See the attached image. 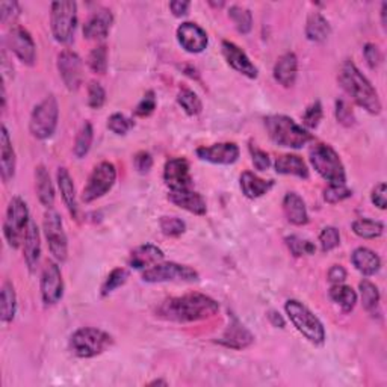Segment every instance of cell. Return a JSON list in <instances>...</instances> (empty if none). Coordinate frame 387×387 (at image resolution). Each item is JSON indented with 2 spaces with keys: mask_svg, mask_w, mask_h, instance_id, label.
<instances>
[{
  "mask_svg": "<svg viewBox=\"0 0 387 387\" xmlns=\"http://www.w3.org/2000/svg\"><path fill=\"white\" fill-rule=\"evenodd\" d=\"M363 55H364V59L366 63H368V65L371 68H376L380 65L381 59H383V55L380 52V49L376 47L375 44H366L364 49H363Z\"/></svg>",
  "mask_w": 387,
  "mask_h": 387,
  "instance_id": "obj_54",
  "label": "cell"
},
{
  "mask_svg": "<svg viewBox=\"0 0 387 387\" xmlns=\"http://www.w3.org/2000/svg\"><path fill=\"white\" fill-rule=\"evenodd\" d=\"M360 295L363 307L368 312H374L376 305L380 303V291L375 284L369 280L360 281Z\"/></svg>",
  "mask_w": 387,
  "mask_h": 387,
  "instance_id": "obj_42",
  "label": "cell"
},
{
  "mask_svg": "<svg viewBox=\"0 0 387 387\" xmlns=\"http://www.w3.org/2000/svg\"><path fill=\"white\" fill-rule=\"evenodd\" d=\"M56 65L64 85L70 91L79 89L84 80V64L80 56L76 52H73V50H63V52L58 55Z\"/></svg>",
  "mask_w": 387,
  "mask_h": 387,
  "instance_id": "obj_13",
  "label": "cell"
},
{
  "mask_svg": "<svg viewBox=\"0 0 387 387\" xmlns=\"http://www.w3.org/2000/svg\"><path fill=\"white\" fill-rule=\"evenodd\" d=\"M268 319L274 325V327H277V329H284V325H286V322H284L281 315L276 310L268 312Z\"/></svg>",
  "mask_w": 387,
  "mask_h": 387,
  "instance_id": "obj_59",
  "label": "cell"
},
{
  "mask_svg": "<svg viewBox=\"0 0 387 387\" xmlns=\"http://www.w3.org/2000/svg\"><path fill=\"white\" fill-rule=\"evenodd\" d=\"M322 120V105L319 101H315L307 109H305L303 115V123L309 129H317L319 126V121Z\"/></svg>",
  "mask_w": 387,
  "mask_h": 387,
  "instance_id": "obj_48",
  "label": "cell"
},
{
  "mask_svg": "<svg viewBox=\"0 0 387 387\" xmlns=\"http://www.w3.org/2000/svg\"><path fill=\"white\" fill-rule=\"evenodd\" d=\"M353 231L359 238L375 239V238H380L383 235L384 226L380 221L369 220V218H360V220H355L353 222Z\"/></svg>",
  "mask_w": 387,
  "mask_h": 387,
  "instance_id": "obj_36",
  "label": "cell"
},
{
  "mask_svg": "<svg viewBox=\"0 0 387 387\" xmlns=\"http://www.w3.org/2000/svg\"><path fill=\"white\" fill-rule=\"evenodd\" d=\"M44 235L49 243V250L58 262H65L68 256V241L64 230L63 220L55 210H49L44 215Z\"/></svg>",
  "mask_w": 387,
  "mask_h": 387,
  "instance_id": "obj_12",
  "label": "cell"
},
{
  "mask_svg": "<svg viewBox=\"0 0 387 387\" xmlns=\"http://www.w3.org/2000/svg\"><path fill=\"white\" fill-rule=\"evenodd\" d=\"M319 243H321V250L324 253H329V251L334 250L336 247H339V243H341L339 230L336 227H331V226L322 229L321 235H319Z\"/></svg>",
  "mask_w": 387,
  "mask_h": 387,
  "instance_id": "obj_45",
  "label": "cell"
},
{
  "mask_svg": "<svg viewBox=\"0 0 387 387\" xmlns=\"http://www.w3.org/2000/svg\"><path fill=\"white\" fill-rule=\"evenodd\" d=\"M189 2H185V0H175V2H170V9L171 13L176 17H185L189 11Z\"/></svg>",
  "mask_w": 387,
  "mask_h": 387,
  "instance_id": "obj_58",
  "label": "cell"
},
{
  "mask_svg": "<svg viewBox=\"0 0 387 387\" xmlns=\"http://www.w3.org/2000/svg\"><path fill=\"white\" fill-rule=\"evenodd\" d=\"M284 310L288 313V318L293 324L305 339L313 345H322L325 342V329L318 317H315L313 312L305 307L298 300H289L284 304Z\"/></svg>",
  "mask_w": 387,
  "mask_h": 387,
  "instance_id": "obj_5",
  "label": "cell"
},
{
  "mask_svg": "<svg viewBox=\"0 0 387 387\" xmlns=\"http://www.w3.org/2000/svg\"><path fill=\"white\" fill-rule=\"evenodd\" d=\"M283 212L293 226H305L309 222V213L304 200L297 192H288L283 198Z\"/></svg>",
  "mask_w": 387,
  "mask_h": 387,
  "instance_id": "obj_27",
  "label": "cell"
},
{
  "mask_svg": "<svg viewBox=\"0 0 387 387\" xmlns=\"http://www.w3.org/2000/svg\"><path fill=\"white\" fill-rule=\"evenodd\" d=\"M265 126H267L269 138L281 147L301 148L312 141L309 132L286 115H269L265 118Z\"/></svg>",
  "mask_w": 387,
  "mask_h": 387,
  "instance_id": "obj_3",
  "label": "cell"
},
{
  "mask_svg": "<svg viewBox=\"0 0 387 387\" xmlns=\"http://www.w3.org/2000/svg\"><path fill=\"white\" fill-rule=\"evenodd\" d=\"M253 342L254 336L251 334V331L246 325H242V322L235 317H231V321L227 325L226 331H224L221 338L218 339V343L231 350H246Z\"/></svg>",
  "mask_w": 387,
  "mask_h": 387,
  "instance_id": "obj_20",
  "label": "cell"
},
{
  "mask_svg": "<svg viewBox=\"0 0 387 387\" xmlns=\"http://www.w3.org/2000/svg\"><path fill=\"white\" fill-rule=\"evenodd\" d=\"M134 126H135L134 121L123 114H114L108 120V129L110 132H114L115 135H126Z\"/></svg>",
  "mask_w": 387,
  "mask_h": 387,
  "instance_id": "obj_46",
  "label": "cell"
},
{
  "mask_svg": "<svg viewBox=\"0 0 387 387\" xmlns=\"http://www.w3.org/2000/svg\"><path fill=\"white\" fill-rule=\"evenodd\" d=\"M331 34L330 23L327 22L322 14L313 13L307 18V25H305V37L313 43H322Z\"/></svg>",
  "mask_w": 387,
  "mask_h": 387,
  "instance_id": "obj_33",
  "label": "cell"
},
{
  "mask_svg": "<svg viewBox=\"0 0 387 387\" xmlns=\"http://www.w3.org/2000/svg\"><path fill=\"white\" fill-rule=\"evenodd\" d=\"M297 75H298V59H297V55L292 52L280 56L276 65H274V79H276L280 85L286 88L295 84Z\"/></svg>",
  "mask_w": 387,
  "mask_h": 387,
  "instance_id": "obj_26",
  "label": "cell"
},
{
  "mask_svg": "<svg viewBox=\"0 0 387 387\" xmlns=\"http://www.w3.org/2000/svg\"><path fill=\"white\" fill-rule=\"evenodd\" d=\"M220 310L218 303L205 293L192 292L168 298L158 307V317L172 322H197L212 318Z\"/></svg>",
  "mask_w": 387,
  "mask_h": 387,
  "instance_id": "obj_1",
  "label": "cell"
},
{
  "mask_svg": "<svg viewBox=\"0 0 387 387\" xmlns=\"http://www.w3.org/2000/svg\"><path fill=\"white\" fill-rule=\"evenodd\" d=\"M177 42L189 53H201L209 44V38L205 29L196 23H182L177 27Z\"/></svg>",
  "mask_w": 387,
  "mask_h": 387,
  "instance_id": "obj_18",
  "label": "cell"
},
{
  "mask_svg": "<svg viewBox=\"0 0 387 387\" xmlns=\"http://www.w3.org/2000/svg\"><path fill=\"white\" fill-rule=\"evenodd\" d=\"M276 171L279 175L297 176L300 179H309V168L305 162L297 155H283L276 160Z\"/></svg>",
  "mask_w": 387,
  "mask_h": 387,
  "instance_id": "obj_32",
  "label": "cell"
},
{
  "mask_svg": "<svg viewBox=\"0 0 387 387\" xmlns=\"http://www.w3.org/2000/svg\"><path fill=\"white\" fill-rule=\"evenodd\" d=\"M134 164L139 172H148L153 167V158L147 151H139L134 158Z\"/></svg>",
  "mask_w": 387,
  "mask_h": 387,
  "instance_id": "obj_55",
  "label": "cell"
},
{
  "mask_svg": "<svg viewBox=\"0 0 387 387\" xmlns=\"http://www.w3.org/2000/svg\"><path fill=\"white\" fill-rule=\"evenodd\" d=\"M58 186L61 189V196H63L64 205L67 206L70 215L73 218H77V201H76V189H75V183L73 179H71L70 172L67 168H59L58 170Z\"/></svg>",
  "mask_w": 387,
  "mask_h": 387,
  "instance_id": "obj_31",
  "label": "cell"
},
{
  "mask_svg": "<svg viewBox=\"0 0 387 387\" xmlns=\"http://www.w3.org/2000/svg\"><path fill=\"white\" fill-rule=\"evenodd\" d=\"M372 203L379 209H386L387 200H386V183H380L379 186H375L372 191Z\"/></svg>",
  "mask_w": 387,
  "mask_h": 387,
  "instance_id": "obj_56",
  "label": "cell"
},
{
  "mask_svg": "<svg viewBox=\"0 0 387 387\" xmlns=\"http://www.w3.org/2000/svg\"><path fill=\"white\" fill-rule=\"evenodd\" d=\"M339 82L355 103L366 109L369 114H380L381 101L376 89L372 87L362 71L355 67L353 61H345L339 71Z\"/></svg>",
  "mask_w": 387,
  "mask_h": 387,
  "instance_id": "obj_2",
  "label": "cell"
},
{
  "mask_svg": "<svg viewBox=\"0 0 387 387\" xmlns=\"http://www.w3.org/2000/svg\"><path fill=\"white\" fill-rule=\"evenodd\" d=\"M156 109V97L153 91H148V93L142 97V100L138 103L137 109H135V115L137 117H150L153 112Z\"/></svg>",
  "mask_w": 387,
  "mask_h": 387,
  "instance_id": "obj_51",
  "label": "cell"
},
{
  "mask_svg": "<svg viewBox=\"0 0 387 387\" xmlns=\"http://www.w3.org/2000/svg\"><path fill=\"white\" fill-rule=\"evenodd\" d=\"M330 298L339 305V307L345 312L350 313L357 304V293L351 288L346 286V284H333L330 289Z\"/></svg>",
  "mask_w": 387,
  "mask_h": 387,
  "instance_id": "obj_34",
  "label": "cell"
},
{
  "mask_svg": "<svg viewBox=\"0 0 387 387\" xmlns=\"http://www.w3.org/2000/svg\"><path fill=\"white\" fill-rule=\"evenodd\" d=\"M18 15H20V6L17 2L0 4V20H2L4 25H8L9 22H14Z\"/></svg>",
  "mask_w": 387,
  "mask_h": 387,
  "instance_id": "obj_53",
  "label": "cell"
},
{
  "mask_svg": "<svg viewBox=\"0 0 387 387\" xmlns=\"http://www.w3.org/2000/svg\"><path fill=\"white\" fill-rule=\"evenodd\" d=\"M329 280L331 284H341L346 280V271L341 265H334L329 271Z\"/></svg>",
  "mask_w": 387,
  "mask_h": 387,
  "instance_id": "obj_57",
  "label": "cell"
},
{
  "mask_svg": "<svg viewBox=\"0 0 387 387\" xmlns=\"http://www.w3.org/2000/svg\"><path fill=\"white\" fill-rule=\"evenodd\" d=\"M164 180L170 191L192 189L189 162L185 158L170 159L164 168Z\"/></svg>",
  "mask_w": 387,
  "mask_h": 387,
  "instance_id": "obj_16",
  "label": "cell"
},
{
  "mask_svg": "<svg viewBox=\"0 0 387 387\" xmlns=\"http://www.w3.org/2000/svg\"><path fill=\"white\" fill-rule=\"evenodd\" d=\"M351 260L355 269L360 271L363 276H374L381 268V259L379 258V254L364 247L355 248L353 251Z\"/></svg>",
  "mask_w": 387,
  "mask_h": 387,
  "instance_id": "obj_28",
  "label": "cell"
},
{
  "mask_svg": "<svg viewBox=\"0 0 387 387\" xmlns=\"http://www.w3.org/2000/svg\"><path fill=\"white\" fill-rule=\"evenodd\" d=\"M59 118V106L55 96H47L30 114L29 130L37 139H47L55 134Z\"/></svg>",
  "mask_w": 387,
  "mask_h": 387,
  "instance_id": "obj_9",
  "label": "cell"
},
{
  "mask_svg": "<svg viewBox=\"0 0 387 387\" xmlns=\"http://www.w3.org/2000/svg\"><path fill=\"white\" fill-rule=\"evenodd\" d=\"M6 46L26 65H34L37 59V46L34 38L22 26H13L6 35Z\"/></svg>",
  "mask_w": 387,
  "mask_h": 387,
  "instance_id": "obj_15",
  "label": "cell"
},
{
  "mask_svg": "<svg viewBox=\"0 0 387 387\" xmlns=\"http://www.w3.org/2000/svg\"><path fill=\"white\" fill-rule=\"evenodd\" d=\"M272 186H274L272 180H263L251 171L242 172V176H241L242 194L247 198H251V200L259 198V197L265 196V194H268Z\"/></svg>",
  "mask_w": 387,
  "mask_h": 387,
  "instance_id": "obj_29",
  "label": "cell"
},
{
  "mask_svg": "<svg viewBox=\"0 0 387 387\" xmlns=\"http://www.w3.org/2000/svg\"><path fill=\"white\" fill-rule=\"evenodd\" d=\"M336 118H338V121L342 126L350 127L354 125V121H355L354 112L345 100L336 101Z\"/></svg>",
  "mask_w": 387,
  "mask_h": 387,
  "instance_id": "obj_50",
  "label": "cell"
},
{
  "mask_svg": "<svg viewBox=\"0 0 387 387\" xmlns=\"http://www.w3.org/2000/svg\"><path fill=\"white\" fill-rule=\"evenodd\" d=\"M35 180H37V196L42 205L47 209H52L55 205V188L52 179H50L49 171L44 165H38L35 168Z\"/></svg>",
  "mask_w": 387,
  "mask_h": 387,
  "instance_id": "obj_30",
  "label": "cell"
},
{
  "mask_svg": "<svg viewBox=\"0 0 387 387\" xmlns=\"http://www.w3.org/2000/svg\"><path fill=\"white\" fill-rule=\"evenodd\" d=\"M284 241H286V246L295 258L310 256V254H315V251H317V247H315L310 241L303 239L300 236L292 235V236H288Z\"/></svg>",
  "mask_w": 387,
  "mask_h": 387,
  "instance_id": "obj_43",
  "label": "cell"
},
{
  "mask_svg": "<svg viewBox=\"0 0 387 387\" xmlns=\"http://www.w3.org/2000/svg\"><path fill=\"white\" fill-rule=\"evenodd\" d=\"M129 279V271L125 268H115L109 272V276L106 277V280L101 284V297H108L109 293L114 292L115 289H118L120 286H123V284L127 281Z\"/></svg>",
  "mask_w": 387,
  "mask_h": 387,
  "instance_id": "obj_41",
  "label": "cell"
},
{
  "mask_svg": "<svg viewBox=\"0 0 387 387\" xmlns=\"http://www.w3.org/2000/svg\"><path fill=\"white\" fill-rule=\"evenodd\" d=\"M142 280L146 283H167V281H197L198 272L175 262L156 263L142 272Z\"/></svg>",
  "mask_w": 387,
  "mask_h": 387,
  "instance_id": "obj_11",
  "label": "cell"
},
{
  "mask_svg": "<svg viewBox=\"0 0 387 387\" xmlns=\"http://www.w3.org/2000/svg\"><path fill=\"white\" fill-rule=\"evenodd\" d=\"M197 156L201 160L217 165H231L239 158V147L235 142H220L213 146H203L197 148Z\"/></svg>",
  "mask_w": 387,
  "mask_h": 387,
  "instance_id": "obj_17",
  "label": "cell"
},
{
  "mask_svg": "<svg viewBox=\"0 0 387 387\" xmlns=\"http://www.w3.org/2000/svg\"><path fill=\"white\" fill-rule=\"evenodd\" d=\"M168 200L182 209H185L194 215L203 217L206 215L208 206L206 201L203 198L198 192L192 189H182V191H170L168 192Z\"/></svg>",
  "mask_w": 387,
  "mask_h": 387,
  "instance_id": "obj_22",
  "label": "cell"
},
{
  "mask_svg": "<svg viewBox=\"0 0 387 387\" xmlns=\"http://www.w3.org/2000/svg\"><path fill=\"white\" fill-rule=\"evenodd\" d=\"M106 101V93L99 82H91L88 85V105L93 109H100Z\"/></svg>",
  "mask_w": 387,
  "mask_h": 387,
  "instance_id": "obj_49",
  "label": "cell"
},
{
  "mask_svg": "<svg viewBox=\"0 0 387 387\" xmlns=\"http://www.w3.org/2000/svg\"><path fill=\"white\" fill-rule=\"evenodd\" d=\"M310 164L330 185H345V167L338 153L329 144H317L310 150Z\"/></svg>",
  "mask_w": 387,
  "mask_h": 387,
  "instance_id": "obj_6",
  "label": "cell"
},
{
  "mask_svg": "<svg viewBox=\"0 0 387 387\" xmlns=\"http://www.w3.org/2000/svg\"><path fill=\"white\" fill-rule=\"evenodd\" d=\"M88 67L96 75H105L108 70V47L100 44L96 49L91 50L88 56Z\"/></svg>",
  "mask_w": 387,
  "mask_h": 387,
  "instance_id": "obj_40",
  "label": "cell"
},
{
  "mask_svg": "<svg viewBox=\"0 0 387 387\" xmlns=\"http://www.w3.org/2000/svg\"><path fill=\"white\" fill-rule=\"evenodd\" d=\"M114 339L100 329L84 327L76 330L70 338V350L80 359H93L110 348Z\"/></svg>",
  "mask_w": 387,
  "mask_h": 387,
  "instance_id": "obj_4",
  "label": "cell"
},
{
  "mask_svg": "<svg viewBox=\"0 0 387 387\" xmlns=\"http://www.w3.org/2000/svg\"><path fill=\"white\" fill-rule=\"evenodd\" d=\"M15 151L13 147L11 138H9L8 129L2 126V134H0V172L5 183L11 182L15 175Z\"/></svg>",
  "mask_w": 387,
  "mask_h": 387,
  "instance_id": "obj_24",
  "label": "cell"
},
{
  "mask_svg": "<svg viewBox=\"0 0 387 387\" xmlns=\"http://www.w3.org/2000/svg\"><path fill=\"white\" fill-rule=\"evenodd\" d=\"M229 17L233 20V23H235L239 34H248L251 30L253 15L250 13V9L239 5H233L229 8Z\"/></svg>",
  "mask_w": 387,
  "mask_h": 387,
  "instance_id": "obj_38",
  "label": "cell"
},
{
  "mask_svg": "<svg viewBox=\"0 0 387 387\" xmlns=\"http://www.w3.org/2000/svg\"><path fill=\"white\" fill-rule=\"evenodd\" d=\"M39 289H42V298L46 305H55L63 300L64 280L58 263L55 262L46 263L42 274V281H39Z\"/></svg>",
  "mask_w": 387,
  "mask_h": 387,
  "instance_id": "obj_14",
  "label": "cell"
},
{
  "mask_svg": "<svg viewBox=\"0 0 387 387\" xmlns=\"http://www.w3.org/2000/svg\"><path fill=\"white\" fill-rule=\"evenodd\" d=\"M0 310H2V321L5 324L11 322L17 313V295L15 289L9 281H5L2 286V297H0Z\"/></svg>",
  "mask_w": 387,
  "mask_h": 387,
  "instance_id": "obj_35",
  "label": "cell"
},
{
  "mask_svg": "<svg viewBox=\"0 0 387 387\" xmlns=\"http://www.w3.org/2000/svg\"><path fill=\"white\" fill-rule=\"evenodd\" d=\"M386 13H387V4L384 2L381 5V23H383L384 27H386Z\"/></svg>",
  "mask_w": 387,
  "mask_h": 387,
  "instance_id": "obj_60",
  "label": "cell"
},
{
  "mask_svg": "<svg viewBox=\"0 0 387 387\" xmlns=\"http://www.w3.org/2000/svg\"><path fill=\"white\" fill-rule=\"evenodd\" d=\"M150 384H151V386H156V384H158V386H159V384H162V386H167V381H162V380H155V381H151Z\"/></svg>",
  "mask_w": 387,
  "mask_h": 387,
  "instance_id": "obj_61",
  "label": "cell"
},
{
  "mask_svg": "<svg viewBox=\"0 0 387 387\" xmlns=\"http://www.w3.org/2000/svg\"><path fill=\"white\" fill-rule=\"evenodd\" d=\"M353 196V191L346 188V185H330L327 189L324 191V198L330 205H336V203H341L346 198Z\"/></svg>",
  "mask_w": 387,
  "mask_h": 387,
  "instance_id": "obj_47",
  "label": "cell"
},
{
  "mask_svg": "<svg viewBox=\"0 0 387 387\" xmlns=\"http://www.w3.org/2000/svg\"><path fill=\"white\" fill-rule=\"evenodd\" d=\"M222 55L226 58L229 65L235 68L238 73L247 76L250 79H256L259 75L258 67L251 63V59L247 56L241 47H238L231 42H222Z\"/></svg>",
  "mask_w": 387,
  "mask_h": 387,
  "instance_id": "obj_19",
  "label": "cell"
},
{
  "mask_svg": "<svg viewBox=\"0 0 387 387\" xmlns=\"http://www.w3.org/2000/svg\"><path fill=\"white\" fill-rule=\"evenodd\" d=\"M77 25V4L71 0H61L52 4L50 13V27L53 38L59 44H70L75 38Z\"/></svg>",
  "mask_w": 387,
  "mask_h": 387,
  "instance_id": "obj_7",
  "label": "cell"
},
{
  "mask_svg": "<svg viewBox=\"0 0 387 387\" xmlns=\"http://www.w3.org/2000/svg\"><path fill=\"white\" fill-rule=\"evenodd\" d=\"M250 153H251V159L253 164L259 171H267L271 165V159L268 156V153H265L263 150L258 148L256 146H250Z\"/></svg>",
  "mask_w": 387,
  "mask_h": 387,
  "instance_id": "obj_52",
  "label": "cell"
},
{
  "mask_svg": "<svg viewBox=\"0 0 387 387\" xmlns=\"http://www.w3.org/2000/svg\"><path fill=\"white\" fill-rule=\"evenodd\" d=\"M93 138H94V130L93 126H91L89 121H85L80 127L79 134L75 141V155L76 158L82 159L84 156L88 155V151L91 148V144H93Z\"/></svg>",
  "mask_w": 387,
  "mask_h": 387,
  "instance_id": "obj_37",
  "label": "cell"
},
{
  "mask_svg": "<svg viewBox=\"0 0 387 387\" xmlns=\"http://www.w3.org/2000/svg\"><path fill=\"white\" fill-rule=\"evenodd\" d=\"M160 230L164 233L165 236L170 238H177L180 235H183L186 230V224L185 221H182L177 217H162L160 218Z\"/></svg>",
  "mask_w": 387,
  "mask_h": 387,
  "instance_id": "obj_44",
  "label": "cell"
},
{
  "mask_svg": "<svg viewBox=\"0 0 387 387\" xmlns=\"http://www.w3.org/2000/svg\"><path fill=\"white\" fill-rule=\"evenodd\" d=\"M114 23V15L106 8H99L89 15L84 26V37L87 39H103L108 37Z\"/></svg>",
  "mask_w": 387,
  "mask_h": 387,
  "instance_id": "obj_21",
  "label": "cell"
},
{
  "mask_svg": "<svg viewBox=\"0 0 387 387\" xmlns=\"http://www.w3.org/2000/svg\"><path fill=\"white\" fill-rule=\"evenodd\" d=\"M117 170L112 162H101L91 172L82 192L84 203H93L108 194L115 185Z\"/></svg>",
  "mask_w": 387,
  "mask_h": 387,
  "instance_id": "obj_10",
  "label": "cell"
},
{
  "mask_svg": "<svg viewBox=\"0 0 387 387\" xmlns=\"http://www.w3.org/2000/svg\"><path fill=\"white\" fill-rule=\"evenodd\" d=\"M29 222V209L25 200L14 197L9 201L4 222V235L9 247L18 248L20 246H23Z\"/></svg>",
  "mask_w": 387,
  "mask_h": 387,
  "instance_id": "obj_8",
  "label": "cell"
},
{
  "mask_svg": "<svg viewBox=\"0 0 387 387\" xmlns=\"http://www.w3.org/2000/svg\"><path fill=\"white\" fill-rule=\"evenodd\" d=\"M164 251L159 247L151 246V243H146V246L137 247L130 253L129 267L134 269H147L148 267H153V265L160 263L164 260Z\"/></svg>",
  "mask_w": 387,
  "mask_h": 387,
  "instance_id": "obj_25",
  "label": "cell"
},
{
  "mask_svg": "<svg viewBox=\"0 0 387 387\" xmlns=\"http://www.w3.org/2000/svg\"><path fill=\"white\" fill-rule=\"evenodd\" d=\"M23 254L29 271L35 272L39 267V259H42V236H39L37 222L32 220L29 222V227L23 241Z\"/></svg>",
  "mask_w": 387,
  "mask_h": 387,
  "instance_id": "obj_23",
  "label": "cell"
},
{
  "mask_svg": "<svg viewBox=\"0 0 387 387\" xmlns=\"http://www.w3.org/2000/svg\"><path fill=\"white\" fill-rule=\"evenodd\" d=\"M177 101H179V105L182 106V109L185 110L188 115H192V117L194 115H198L200 112H201V109H203L201 100L189 88H183V89L179 91Z\"/></svg>",
  "mask_w": 387,
  "mask_h": 387,
  "instance_id": "obj_39",
  "label": "cell"
}]
</instances>
